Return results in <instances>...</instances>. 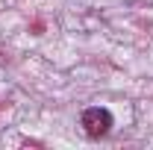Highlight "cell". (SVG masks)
<instances>
[{"label": "cell", "instance_id": "6da1fadb", "mask_svg": "<svg viewBox=\"0 0 153 150\" xmlns=\"http://www.w3.org/2000/svg\"><path fill=\"white\" fill-rule=\"evenodd\" d=\"M112 112L109 109H100V106H91L82 112V130L88 138H103L106 132L112 130Z\"/></svg>", "mask_w": 153, "mask_h": 150}]
</instances>
